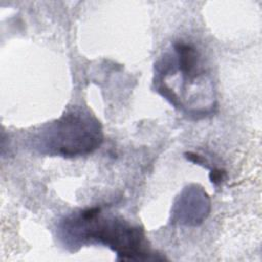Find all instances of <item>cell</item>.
I'll return each instance as SVG.
<instances>
[{
  "mask_svg": "<svg viewBox=\"0 0 262 262\" xmlns=\"http://www.w3.org/2000/svg\"><path fill=\"white\" fill-rule=\"evenodd\" d=\"M101 142L102 129L99 122L80 110L62 115L35 138V146L40 152L66 158L92 152Z\"/></svg>",
  "mask_w": 262,
  "mask_h": 262,
  "instance_id": "2",
  "label": "cell"
},
{
  "mask_svg": "<svg viewBox=\"0 0 262 262\" xmlns=\"http://www.w3.org/2000/svg\"><path fill=\"white\" fill-rule=\"evenodd\" d=\"M64 241L71 246L101 244L122 260H149L143 230L122 219L101 215V208H87L67 218L62 224Z\"/></svg>",
  "mask_w": 262,
  "mask_h": 262,
  "instance_id": "1",
  "label": "cell"
},
{
  "mask_svg": "<svg viewBox=\"0 0 262 262\" xmlns=\"http://www.w3.org/2000/svg\"><path fill=\"white\" fill-rule=\"evenodd\" d=\"M224 176H225V171L220 170V169H214V170H212V172L210 174V179H211L212 183L217 185L218 183H220L223 180Z\"/></svg>",
  "mask_w": 262,
  "mask_h": 262,
  "instance_id": "4",
  "label": "cell"
},
{
  "mask_svg": "<svg viewBox=\"0 0 262 262\" xmlns=\"http://www.w3.org/2000/svg\"><path fill=\"white\" fill-rule=\"evenodd\" d=\"M177 54V64L183 79L192 80L198 77L202 70L200 68V56L196 49L186 43H176L174 45Z\"/></svg>",
  "mask_w": 262,
  "mask_h": 262,
  "instance_id": "3",
  "label": "cell"
},
{
  "mask_svg": "<svg viewBox=\"0 0 262 262\" xmlns=\"http://www.w3.org/2000/svg\"><path fill=\"white\" fill-rule=\"evenodd\" d=\"M186 156V159L187 160H189L190 162H193V163H195V164H199V165H203V163L204 162H206L205 160H204V158H202L201 156H199V155H196V154H193V152H187V154H185Z\"/></svg>",
  "mask_w": 262,
  "mask_h": 262,
  "instance_id": "5",
  "label": "cell"
}]
</instances>
